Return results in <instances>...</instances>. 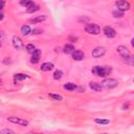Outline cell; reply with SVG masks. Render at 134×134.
<instances>
[{
	"label": "cell",
	"mask_w": 134,
	"mask_h": 134,
	"mask_svg": "<svg viewBox=\"0 0 134 134\" xmlns=\"http://www.w3.org/2000/svg\"><path fill=\"white\" fill-rule=\"evenodd\" d=\"M1 46H2V44H1V42H0V47H1Z\"/></svg>",
	"instance_id": "1f68e13d"
},
{
	"label": "cell",
	"mask_w": 134,
	"mask_h": 134,
	"mask_svg": "<svg viewBox=\"0 0 134 134\" xmlns=\"http://www.w3.org/2000/svg\"><path fill=\"white\" fill-rule=\"evenodd\" d=\"M100 85H102L103 87L107 88V89H111V88L116 87V86L118 85V82H117L116 80H114V79H106V80H104V81L100 83Z\"/></svg>",
	"instance_id": "3957f363"
},
{
	"label": "cell",
	"mask_w": 134,
	"mask_h": 134,
	"mask_svg": "<svg viewBox=\"0 0 134 134\" xmlns=\"http://www.w3.org/2000/svg\"><path fill=\"white\" fill-rule=\"evenodd\" d=\"M71 55H72V59L74 61H82L84 58H85V54L82 50H79V49H74L72 52H71Z\"/></svg>",
	"instance_id": "ba28073f"
},
{
	"label": "cell",
	"mask_w": 134,
	"mask_h": 134,
	"mask_svg": "<svg viewBox=\"0 0 134 134\" xmlns=\"http://www.w3.org/2000/svg\"><path fill=\"white\" fill-rule=\"evenodd\" d=\"M105 53H106V49H105L104 47L98 46V47H95V48L92 50L91 55H92L93 58H100V57H103Z\"/></svg>",
	"instance_id": "52a82bcc"
},
{
	"label": "cell",
	"mask_w": 134,
	"mask_h": 134,
	"mask_svg": "<svg viewBox=\"0 0 134 134\" xmlns=\"http://www.w3.org/2000/svg\"><path fill=\"white\" fill-rule=\"evenodd\" d=\"M13 46L16 48V49H22L24 47V43L22 41L21 38H19L18 36H14L13 37Z\"/></svg>",
	"instance_id": "8992f818"
},
{
	"label": "cell",
	"mask_w": 134,
	"mask_h": 134,
	"mask_svg": "<svg viewBox=\"0 0 134 134\" xmlns=\"http://www.w3.org/2000/svg\"><path fill=\"white\" fill-rule=\"evenodd\" d=\"M112 15H113L114 18H121V17H124V12L117 9V10H114V12L112 13Z\"/></svg>",
	"instance_id": "cb8c5ba5"
},
{
	"label": "cell",
	"mask_w": 134,
	"mask_h": 134,
	"mask_svg": "<svg viewBox=\"0 0 134 134\" xmlns=\"http://www.w3.org/2000/svg\"><path fill=\"white\" fill-rule=\"evenodd\" d=\"M73 50H74V47H73V45H71V44H66V45L64 46V48H63L64 53H71Z\"/></svg>",
	"instance_id": "2e32d148"
},
{
	"label": "cell",
	"mask_w": 134,
	"mask_h": 134,
	"mask_svg": "<svg viewBox=\"0 0 134 134\" xmlns=\"http://www.w3.org/2000/svg\"><path fill=\"white\" fill-rule=\"evenodd\" d=\"M91 71H92L93 74H95L97 76L105 77V76H107V75L110 74L111 67H109V66H94Z\"/></svg>",
	"instance_id": "6da1fadb"
},
{
	"label": "cell",
	"mask_w": 134,
	"mask_h": 134,
	"mask_svg": "<svg viewBox=\"0 0 134 134\" xmlns=\"http://www.w3.org/2000/svg\"><path fill=\"white\" fill-rule=\"evenodd\" d=\"M4 5H5L4 0H0V9H2V8L4 7Z\"/></svg>",
	"instance_id": "f1b7e54d"
},
{
	"label": "cell",
	"mask_w": 134,
	"mask_h": 134,
	"mask_svg": "<svg viewBox=\"0 0 134 134\" xmlns=\"http://www.w3.org/2000/svg\"><path fill=\"white\" fill-rule=\"evenodd\" d=\"M124 61H125V62H126L127 64H129V65H131V66L133 65V57H132L131 54H130L129 57H127V58H125V59H124Z\"/></svg>",
	"instance_id": "484cf974"
},
{
	"label": "cell",
	"mask_w": 134,
	"mask_h": 134,
	"mask_svg": "<svg viewBox=\"0 0 134 134\" xmlns=\"http://www.w3.org/2000/svg\"><path fill=\"white\" fill-rule=\"evenodd\" d=\"M0 133H10V134H14V131L10 130V129H4V130H1Z\"/></svg>",
	"instance_id": "4316f807"
},
{
	"label": "cell",
	"mask_w": 134,
	"mask_h": 134,
	"mask_svg": "<svg viewBox=\"0 0 134 134\" xmlns=\"http://www.w3.org/2000/svg\"><path fill=\"white\" fill-rule=\"evenodd\" d=\"M32 34H35V35H40V34H42V30H41V29H34V30H32Z\"/></svg>",
	"instance_id": "83f0119b"
},
{
	"label": "cell",
	"mask_w": 134,
	"mask_h": 134,
	"mask_svg": "<svg viewBox=\"0 0 134 134\" xmlns=\"http://www.w3.org/2000/svg\"><path fill=\"white\" fill-rule=\"evenodd\" d=\"M35 49H36V47H35L34 44H27V45H26V50H27L29 53H32V52L35 51Z\"/></svg>",
	"instance_id": "d4e9b609"
},
{
	"label": "cell",
	"mask_w": 134,
	"mask_h": 134,
	"mask_svg": "<svg viewBox=\"0 0 134 134\" xmlns=\"http://www.w3.org/2000/svg\"><path fill=\"white\" fill-rule=\"evenodd\" d=\"M20 3H21V5L25 6L26 8H27V7H30L31 5L35 4L32 0H20Z\"/></svg>",
	"instance_id": "d6986e66"
},
{
	"label": "cell",
	"mask_w": 134,
	"mask_h": 134,
	"mask_svg": "<svg viewBox=\"0 0 134 134\" xmlns=\"http://www.w3.org/2000/svg\"><path fill=\"white\" fill-rule=\"evenodd\" d=\"M96 124H98V125H108L110 121H109V119H102V118H95V120H94Z\"/></svg>",
	"instance_id": "603a6c76"
},
{
	"label": "cell",
	"mask_w": 134,
	"mask_h": 134,
	"mask_svg": "<svg viewBox=\"0 0 134 134\" xmlns=\"http://www.w3.org/2000/svg\"><path fill=\"white\" fill-rule=\"evenodd\" d=\"M53 68V64L50 62H45L41 65V70L42 71H50Z\"/></svg>",
	"instance_id": "4fadbf2b"
},
{
	"label": "cell",
	"mask_w": 134,
	"mask_h": 134,
	"mask_svg": "<svg viewBox=\"0 0 134 134\" xmlns=\"http://www.w3.org/2000/svg\"><path fill=\"white\" fill-rule=\"evenodd\" d=\"M41 53H42V51L40 49H35V51L31 53L32 55H31L30 62L34 63V64H37L40 61V59H41Z\"/></svg>",
	"instance_id": "8fae6325"
},
{
	"label": "cell",
	"mask_w": 134,
	"mask_h": 134,
	"mask_svg": "<svg viewBox=\"0 0 134 134\" xmlns=\"http://www.w3.org/2000/svg\"><path fill=\"white\" fill-rule=\"evenodd\" d=\"M15 81H23L25 79H28V75L27 74H24V73H16L15 74Z\"/></svg>",
	"instance_id": "e0dca14e"
},
{
	"label": "cell",
	"mask_w": 134,
	"mask_h": 134,
	"mask_svg": "<svg viewBox=\"0 0 134 134\" xmlns=\"http://www.w3.org/2000/svg\"><path fill=\"white\" fill-rule=\"evenodd\" d=\"M64 89L69 90V91H73V90L76 89V85L73 84V83H67V84L64 85Z\"/></svg>",
	"instance_id": "ac0fdd59"
},
{
	"label": "cell",
	"mask_w": 134,
	"mask_h": 134,
	"mask_svg": "<svg viewBox=\"0 0 134 134\" xmlns=\"http://www.w3.org/2000/svg\"><path fill=\"white\" fill-rule=\"evenodd\" d=\"M63 76V71L62 70H55L53 72V79L54 80H61Z\"/></svg>",
	"instance_id": "ffe728a7"
},
{
	"label": "cell",
	"mask_w": 134,
	"mask_h": 134,
	"mask_svg": "<svg viewBox=\"0 0 134 134\" xmlns=\"http://www.w3.org/2000/svg\"><path fill=\"white\" fill-rule=\"evenodd\" d=\"M49 97H51L54 100H59V102L63 99V97L60 94H55V93H49Z\"/></svg>",
	"instance_id": "7402d4cb"
},
{
	"label": "cell",
	"mask_w": 134,
	"mask_h": 134,
	"mask_svg": "<svg viewBox=\"0 0 134 134\" xmlns=\"http://www.w3.org/2000/svg\"><path fill=\"white\" fill-rule=\"evenodd\" d=\"M85 30H86L88 34H90V35H98V34L100 32L99 26H98L97 24H94V23H92V24H87V25L85 26Z\"/></svg>",
	"instance_id": "7a4b0ae2"
},
{
	"label": "cell",
	"mask_w": 134,
	"mask_h": 134,
	"mask_svg": "<svg viewBox=\"0 0 134 134\" xmlns=\"http://www.w3.org/2000/svg\"><path fill=\"white\" fill-rule=\"evenodd\" d=\"M2 38H4V35H3V32L0 31V39H2Z\"/></svg>",
	"instance_id": "f546056e"
},
{
	"label": "cell",
	"mask_w": 134,
	"mask_h": 134,
	"mask_svg": "<svg viewBox=\"0 0 134 134\" xmlns=\"http://www.w3.org/2000/svg\"><path fill=\"white\" fill-rule=\"evenodd\" d=\"M104 35L107 38H114L116 36V31L110 26H105L104 27Z\"/></svg>",
	"instance_id": "30bf717a"
},
{
	"label": "cell",
	"mask_w": 134,
	"mask_h": 134,
	"mask_svg": "<svg viewBox=\"0 0 134 134\" xmlns=\"http://www.w3.org/2000/svg\"><path fill=\"white\" fill-rule=\"evenodd\" d=\"M3 17H4V16H3V14H1V13H0V21L3 19Z\"/></svg>",
	"instance_id": "4dcf8cb0"
},
{
	"label": "cell",
	"mask_w": 134,
	"mask_h": 134,
	"mask_svg": "<svg viewBox=\"0 0 134 134\" xmlns=\"http://www.w3.org/2000/svg\"><path fill=\"white\" fill-rule=\"evenodd\" d=\"M116 50H117L118 54H119L122 59H125V58H127V57L130 55V51H129L128 48L125 47V46H118V47L116 48Z\"/></svg>",
	"instance_id": "9c48e42d"
},
{
	"label": "cell",
	"mask_w": 134,
	"mask_h": 134,
	"mask_svg": "<svg viewBox=\"0 0 134 134\" xmlns=\"http://www.w3.org/2000/svg\"><path fill=\"white\" fill-rule=\"evenodd\" d=\"M37 10H39V5H37V4H34L30 7H27V9H26L27 13H35Z\"/></svg>",
	"instance_id": "44dd1931"
},
{
	"label": "cell",
	"mask_w": 134,
	"mask_h": 134,
	"mask_svg": "<svg viewBox=\"0 0 134 134\" xmlns=\"http://www.w3.org/2000/svg\"><path fill=\"white\" fill-rule=\"evenodd\" d=\"M116 6H117V9L118 10H121V12H125V10H129L131 5L128 1L126 0H119V1H116Z\"/></svg>",
	"instance_id": "5b68a950"
},
{
	"label": "cell",
	"mask_w": 134,
	"mask_h": 134,
	"mask_svg": "<svg viewBox=\"0 0 134 134\" xmlns=\"http://www.w3.org/2000/svg\"><path fill=\"white\" fill-rule=\"evenodd\" d=\"M89 87H90L92 90L96 91V92H100L102 89H103V86H102L99 83H96V82H90V83H89Z\"/></svg>",
	"instance_id": "7c38bea8"
},
{
	"label": "cell",
	"mask_w": 134,
	"mask_h": 134,
	"mask_svg": "<svg viewBox=\"0 0 134 134\" xmlns=\"http://www.w3.org/2000/svg\"><path fill=\"white\" fill-rule=\"evenodd\" d=\"M45 20H46V16H38V17H36V18L31 19L29 22H30V23H34V24H36V23L43 22V21H45Z\"/></svg>",
	"instance_id": "5bb4252c"
},
{
	"label": "cell",
	"mask_w": 134,
	"mask_h": 134,
	"mask_svg": "<svg viewBox=\"0 0 134 134\" xmlns=\"http://www.w3.org/2000/svg\"><path fill=\"white\" fill-rule=\"evenodd\" d=\"M21 34L22 35H24V36H27V35H29L30 34V31H31V29H30V27L28 26V25H23L22 27H21Z\"/></svg>",
	"instance_id": "9a60e30c"
},
{
	"label": "cell",
	"mask_w": 134,
	"mask_h": 134,
	"mask_svg": "<svg viewBox=\"0 0 134 134\" xmlns=\"http://www.w3.org/2000/svg\"><path fill=\"white\" fill-rule=\"evenodd\" d=\"M7 120L13 122V124H17L19 126H22V127H26L28 126V120H25L23 118H20V117H16V116H10V117H7Z\"/></svg>",
	"instance_id": "277c9868"
}]
</instances>
